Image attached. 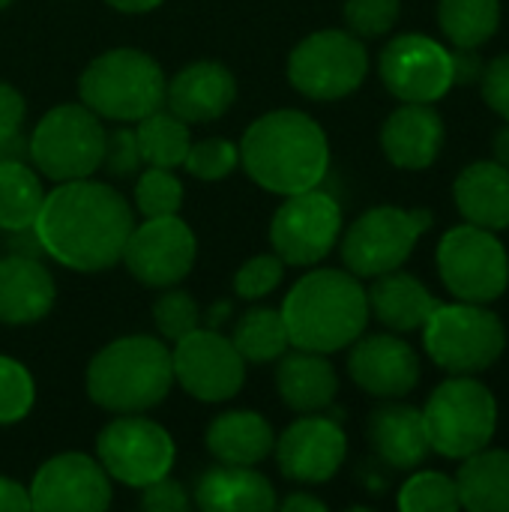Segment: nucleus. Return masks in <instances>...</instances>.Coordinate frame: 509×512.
Returning a JSON list of instances; mask_svg holds the SVG:
<instances>
[{
    "label": "nucleus",
    "instance_id": "39448f33",
    "mask_svg": "<svg viewBox=\"0 0 509 512\" xmlns=\"http://www.w3.org/2000/svg\"><path fill=\"white\" fill-rule=\"evenodd\" d=\"M168 78L162 66L138 48H111L81 72V102L108 120L138 123L165 105Z\"/></svg>",
    "mask_w": 509,
    "mask_h": 512
},
{
    "label": "nucleus",
    "instance_id": "f3484780",
    "mask_svg": "<svg viewBox=\"0 0 509 512\" xmlns=\"http://www.w3.org/2000/svg\"><path fill=\"white\" fill-rule=\"evenodd\" d=\"M30 504L42 512H102L111 507V480L96 459L60 453L36 471Z\"/></svg>",
    "mask_w": 509,
    "mask_h": 512
},
{
    "label": "nucleus",
    "instance_id": "0eeeda50",
    "mask_svg": "<svg viewBox=\"0 0 509 512\" xmlns=\"http://www.w3.org/2000/svg\"><path fill=\"white\" fill-rule=\"evenodd\" d=\"M423 423L432 453L444 459H468L489 447L498 429L495 393L474 375H453L429 396Z\"/></svg>",
    "mask_w": 509,
    "mask_h": 512
},
{
    "label": "nucleus",
    "instance_id": "7ed1b4c3",
    "mask_svg": "<svg viewBox=\"0 0 509 512\" xmlns=\"http://www.w3.org/2000/svg\"><path fill=\"white\" fill-rule=\"evenodd\" d=\"M291 348L333 354L354 345L369 324V300L348 270H315L297 279L282 303Z\"/></svg>",
    "mask_w": 509,
    "mask_h": 512
},
{
    "label": "nucleus",
    "instance_id": "4be33fe9",
    "mask_svg": "<svg viewBox=\"0 0 509 512\" xmlns=\"http://www.w3.org/2000/svg\"><path fill=\"white\" fill-rule=\"evenodd\" d=\"M369 444L375 456L396 471H414L432 453L423 411L402 405L399 399H387V405L372 411Z\"/></svg>",
    "mask_w": 509,
    "mask_h": 512
},
{
    "label": "nucleus",
    "instance_id": "7c9ffc66",
    "mask_svg": "<svg viewBox=\"0 0 509 512\" xmlns=\"http://www.w3.org/2000/svg\"><path fill=\"white\" fill-rule=\"evenodd\" d=\"M135 138H138L141 162H147L150 168H171V171L183 165L192 144L189 123L180 120L174 111H162V108L138 120Z\"/></svg>",
    "mask_w": 509,
    "mask_h": 512
},
{
    "label": "nucleus",
    "instance_id": "49530a36",
    "mask_svg": "<svg viewBox=\"0 0 509 512\" xmlns=\"http://www.w3.org/2000/svg\"><path fill=\"white\" fill-rule=\"evenodd\" d=\"M33 510L30 504V489H24L21 483L0 477V512H27Z\"/></svg>",
    "mask_w": 509,
    "mask_h": 512
},
{
    "label": "nucleus",
    "instance_id": "c85d7f7f",
    "mask_svg": "<svg viewBox=\"0 0 509 512\" xmlns=\"http://www.w3.org/2000/svg\"><path fill=\"white\" fill-rule=\"evenodd\" d=\"M459 504L471 512H509V450H477L456 474Z\"/></svg>",
    "mask_w": 509,
    "mask_h": 512
},
{
    "label": "nucleus",
    "instance_id": "603ef678",
    "mask_svg": "<svg viewBox=\"0 0 509 512\" xmlns=\"http://www.w3.org/2000/svg\"><path fill=\"white\" fill-rule=\"evenodd\" d=\"M9 3H12V0H0V9H6Z\"/></svg>",
    "mask_w": 509,
    "mask_h": 512
},
{
    "label": "nucleus",
    "instance_id": "4468645a",
    "mask_svg": "<svg viewBox=\"0 0 509 512\" xmlns=\"http://www.w3.org/2000/svg\"><path fill=\"white\" fill-rule=\"evenodd\" d=\"M174 381L201 402H228L243 390L246 360L219 330H192L174 342Z\"/></svg>",
    "mask_w": 509,
    "mask_h": 512
},
{
    "label": "nucleus",
    "instance_id": "f704fd0d",
    "mask_svg": "<svg viewBox=\"0 0 509 512\" xmlns=\"http://www.w3.org/2000/svg\"><path fill=\"white\" fill-rule=\"evenodd\" d=\"M135 207L144 219L174 216L183 207V183L171 168H147L135 183Z\"/></svg>",
    "mask_w": 509,
    "mask_h": 512
},
{
    "label": "nucleus",
    "instance_id": "20e7f679",
    "mask_svg": "<svg viewBox=\"0 0 509 512\" xmlns=\"http://www.w3.org/2000/svg\"><path fill=\"white\" fill-rule=\"evenodd\" d=\"M171 384V351L153 336L114 339L87 366V396L111 414H144L165 402Z\"/></svg>",
    "mask_w": 509,
    "mask_h": 512
},
{
    "label": "nucleus",
    "instance_id": "8fccbe9b",
    "mask_svg": "<svg viewBox=\"0 0 509 512\" xmlns=\"http://www.w3.org/2000/svg\"><path fill=\"white\" fill-rule=\"evenodd\" d=\"M105 3H111V6H114V9H120V12L138 15V12H150V9L162 6L165 0H105Z\"/></svg>",
    "mask_w": 509,
    "mask_h": 512
},
{
    "label": "nucleus",
    "instance_id": "5701e85b",
    "mask_svg": "<svg viewBox=\"0 0 509 512\" xmlns=\"http://www.w3.org/2000/svg\"><path fill=\"white\" fill-rule=\"evenodd\" d=\"M57 288L51 273L24 252L0 258V321L9 327L36 324L54 306Z\"/></svg>",
    "mask_w": 509,
    "mask_h": 512
},
{
    "label": "nucleus",
    "instance_id": "9b49d317",
    "mask_svg": "<svg viewBox=\"0 0 509 512\" xmlns=\"http://www.w3.org/2000/svg\"><path fill=\"white\" fill-rule=\"evenodd\" d=\"M369 72V54L351 30L309 33L288 57V81L297 93L333 102L351 96Z\"/></svg>",
    "mask_w": 509,
    "mask_h": 512
},
{
    "label": "nucleus",
    "instance_id": "1a4fd4ad",
    "mask_svg": "<svg viewBox=\"0 0 509 512\" xmlns=\"http://www.w3.org/2000/svg\"><path fill=\"white\" fill-rule=\"evenodd\" d=\"M432 222V210L372 207L345 231L342 261L357 279H375L381 273L399 270Z\"/></svg>",
    "mask_w": 509,
    "mask_h": 512
},
{
    "label": "nucleus",
    "instance_id": "72a5a7b5",
    "mask_svg": "<svg viewBox=\"0 0 509 512\" xmlns=\"http://www.w3.org/2000/svg\"><path fill=\"white\" fill-rule=\"evenodd\" d=\"M399 510L405 512H456L459 489L456 480L438 471H420L399 489Z\"/></svg>",
    "mask_w": 509,
    "mask_h": 512
},
{
    "label": "nucleus",
    "instance_id": "2f4dec72",
    "mask_svg": "<svg viewBox=\"0 0 509 512\" xmlns=\"http://www.w3.org/2000/svg\"><path fill=\"white\" fill-rule=\"evenodd\" d=\"M438 24L456 48H480L501 27V0H438Z\"/></svg>",
    "mask_w": 509,
    "mask_h": 512
},
{
    "label": "nucleus",
    "instance_id": "9d476101",
    "mask_svg": "<svg viewBox=\"0 0 509 512\" xmlns=\"http://www.w3.org/2000/svg\"><path fill=\"white\" fill-rule=\"evenodd\" d=\"M438 273L456 300L489 306L509 288L507 249L489 228H450L438 243Z\"/></svg>",
    "mask_w": 509,
    "mask_h": 512
},
{
    "label": "nucleus",
    "instance_id": "c9c22d12",
    "mask_svg": "<svg viewBox=\"0 0 509 512\" xmlns=\"http://www.w3.org/2000/svg\"><path fill=\"white\" fill-rule=\"evenodd\" d=\"M36 402L33 375L12 357L0 354V426L21 423Z\"/></svg>",
    "mask_w": 509,
    "mask_h": 512
},
{
    "label": "nucleus",
    "instance_id": "cd10ccee",
    "mask_svg": "<svg viewBox=\"0 0 509 512\" xmlns=\"http://www.w3.org/2000/svg\"><path fill=\"white\" fill-rule=\"evenodd\" d=\"M276 447L270 423L255 411H228L207 429V450L225 465H258Z\"/></svg>",
    "mask_w": 509,
    "mask_h": 512
},
{
    "label": "nucleus",
    "instance_id": "ddd939ff",
    "mask_svg": "<svg viewBox=\"0 0 509 512\" xmlns=\"http://www.w3.org/2000/svg\"><path fill=\"white\" fill-rule=\"evenodd\" d=\"M342 234V207L315 189L288 195L270 222V246L291 267H312L330 255Z\"/></svg>",
    "mask_w": 509,
    "mask_h": 512
},
{
    "label": "nucleus",
    "instance_id": "a18cd8bd",
    "mask_svg": "<svg viewBox=\"0 0 509 512\" xmlns=\"http://www.w3.org/2000/svg\"><path fill=\"white\" fill-rule=\"evenodd\" d=\"M450 54H453V84L468 87V84H477L483 78L486 63L477 54V48H456Z\"/></svg>",
    "mask_w": 509,
    "mask_h": 512
},
{
    "label": "nucleus",
    "instance_id": "e433bc0d",
    "mask_svg": "<svg viewBox=\"0 0 509 512\" xmlns=\"http://www.w3.org/2000/svg\"><path fill=\"white\" fill-rule=\"evenodd\" d=\"M186 171L204 183L225 180L240 165V147L228 138H207L198 144H189V153L183 159Z\"/></svg>",
    "mask_w": 509,
    "mask_h": 512
},
{
    "label": "nucleus",
    "instance_id": "473e14b6",
    "mask_svg": "<svg viewBox=\"0 0 509 512\" xmlns=\"http://www.w3.org/2000/svg\"><path fill=\"white\" fill-rule=\"evenodd\" d=\"M234 348L240 351L243 360L249 363H270L279 360L288 348V330L282 321L279 309H267V306H255L249 309L237 324H234V336H231Z\"/></svg>",
    "mask_w": 509,
    "mask_h": 512
},
{
    "label": "nucleus",
    "instance_id": "dca6fc26",
    "mask_svg": "<svg viewBox=\"0 0 509 512\" xmlns=\"http://www.w3.org/2000/svg\"><path fill=\"white\" fill-rule=\"evenodd\" d=\"M195 255H198L195 234L174 213V216L144 219V225H135L120 261L141 285L171 288L189 276V270L195 267Z\"/></svg>",
    "mask_w": 509,
    "mask_h": 512
},
{
    "label": "nucleus",
    "instance_id": "423d86ee",
    "mask_svg": "<svg viewBox=\"0 0 509 512\" xmlns=\"http://www.w3.org/2000/svg\"><path fill=\"white\" fill-rule=\"evenodd\" d=\"M420 330L426 354L447 375H480L507 348L504 321L483 303H438Z\"/></svg>",
    "mask_w": 509,
    "mask_h": 512
},
{
    "label": "nucleus",
    "instance_id": "a19ab883",
    "mask_svg": "<svg viewBox=\"0 0 509 512\" xmlns=\"http://www.w3.org/2000/svg\"><path fill=\"white\" fill-rule=\"evenodd\" d=\"M102 165H108L111 174L123 177V174H135L141 165V150H138V138L135 129H117L111 135H105V156Z\"/></svg>",
    "mask_w": 509,
    "mask_h": 512
},
{
    "label": "nucleus",
    "instance_id": "4c0bfd02",
    "mask_svg": "<svg viewBox=\"0 0 509 512\" xmlns=\"http://www.w3.org/2000/svg\"><path fill=\"white\" fill-rule=\"evenodd\" d=\"M153 324L168 342H177L201 327V309L192 294L171 288L153 303Z\"/></svg>",
    "mask_w": 509,
    "mask_h": 512
},
{
    "label": "nucleus",
    "instance_id": "6ab92c4d",
    "mask_svg": "<svg viewBox=\"0 0 509 512\" xmlns=\"http://www.w3.org/2000/svg\"><path fill=\"white\" fill-rule=\"evenodd\" d=\"M348 375L375 399H405L420 381V357L399 336H360L348 354Z\"/></svg>",
    "mask_w": 509,
    "mask_h": 512
},
{
    "label": "nucleus",
    "instance_id": "3c124183",
    "mask_svg": "<svg viewBox=\"0 0 509 512\" xmlns=\"http://www.w3.org/2000/svg\"><path fill=\"white\" fill-rule=\"evenodd\" d=\"M228 315H231V303H228V300L213 303V306H210V312H207V327H213V330H216Z\"/></svg>",
    "mask_w": 509,
    "mask_h": 512
},
{
    "label": "nucleus",
    "instance_id": "f257e3e1",
    "mask_svg": "<svg viewBox=\"0 0 509 512\" xmlns=\"http://www.w3.org/2000/svg\"><path fill=\"white\" fill-rule=\"evenodd\" d=\"M135 228L132 207L108 183L66 180L42 201L33 234L57 264L78 273H99L123 258Z\"/></svg>",
    "mask_w": 509,
    "mask_h": 512
},
{
    "label": "nucleus",
    "instance_id": "58836bf2",
    "mask_svg": "<svg viewBox=\"0 0 509 512\" xmlns=\"http://www.w3.org/2000/svg\"><path fill=\"white\" fill-rule=\"evenodd\" d=\"M402 0H345V24L360 39H378L396 27Z\"/></svg>",
    "mask_w": 509,
    "mask_h": 512
},
{
    "label": "nucleus",
    "instance_id": "393cba45",
    "mask_svg": "<svg viewBox=\"0 0 509 512\" xmlns=\"http://www.w3.org/2000/svg\"><path fill=\"white\" fill-rule=\"evenodd\" d=\"M276 387L282 402L297 414H318L333 405L339 393L336 369L324 354L315 351H285L276 369Z\"/></svg>",
    "mask_w": 509,
    "mask_h": 512
},
{
    "label": "nucleus",
    "instance_id": "ea45409f",
    "mask_svg": "<svg viewBox=\"0 0 509 512\" xmlns=\"http://www.w3.org/2000/svg\"><path fill=\"white\" fill-rule=\"evenodd\" d=\"M285 276V261L273 255H255L234 273V294L243 300H261L279 288Z\"/></svg>",
    "mask_w": 509,
    "mask_h": 512
},
{
    "label": "nucleus",
    "instance_id": "f8f14e48",
    "mask_svg": "<svg viewBox=\"0 0 509 512\" xmlns=\"http://www.w3.org/2000/svg\"><path fill=\"white\" fill-rule=\"evenodd\" d=\"M96 456L108 477L123 486L144 489L147 483L171 474L177 447L159 423L138 414H120L96 435Z\"/></svg>",
    "mask_w": 509,
    "mask_h": 512
},
{
    "label": "nucleus",
    "instance_id": "c756f323",
    "mask_svg": "<svg viewBox=\"0 0 509 512\" xmlns=\"http://www.w3.org/2000/svg\"><path fill=\"white\" fill-rule=\"evenodd\" d=\"M45 189L21 159H0V231L27 234L42 210Z\"/></svg>",
    "mask_w": 509,
    "mask_h": 512
},
{
    "label": "nucleus",
    "instance_id": "a878e982",
    "mask_svg": "<svg viewBox=\"0 0 509 512\" xmlns=\"http://www.w3.org/2000/svg\"><path fill=\"white\" fill-rule=\"evenodd\" d=\"M453 198L465 222L489 231L509 228V168L495 159L462 168L453 183Z\"/></svg>",
    "mask_w": 509,
    "mask_h": 512
},
{
    "label": "nucleus",
    "instance_id": "bb28decb",
    "mask_svg": "<svg viewBox=\"0 0 509 512\" xmlns=\"http://www.w3.org/2000/svg\"><path fill=\"white\" fill-rule=\"evenodd\" d=\"M366 300L369 315H375L393 333L420 330L438 306L435 294L417 276L399 270L375 276V285L366 291Z\"/></svg>",
    "mask_w": 509,
    "mask_h": 512
},
{
    "label": "nucleus",
    "instance_id": "2eb2a0df",
    "mask_svg": "<svg viewBox=\"0 0 509 512\" xmlns=\"http://www.w3.org/2000/svg\"><path fill=\"white\" fill-rule=\"evenodd\" d=\"M384 87L399 102H438L453 87V54L432 36L402 33L378 60Z\"/></svg>",
    "mask_w": 509,
    "mask_h": 512
},
{
    "label": "nucleus",
    "instance_id": "a211bd4d",
    "mask_svg": "<svg viewBox=\"0 0 509 512\" xmlns=\"http://www.w3.org/2000/svg\"><path fill=\"white\" fill-rule=\"evenodd\" d=\"M273 450H276L279 471L285 480L315 486L339 474L348 456V438L336 420L309 414L291 423Z\"/></svg>",
    "mask_w": 509,
    "mask_h": 512
},
{
    "label": "nucleus",
    "instance_id": "37998d69",
    "mask_svg": "<svg viewBox=\"0 0 509 512\" xmlns=\"http://www.w3.org/2000/svg\"><path fill=\"white\" fill-rule=\"evenodd\" d=\"M483 99L486 105L501 114L504 120L509 123V54H501L495 57L486 69H483Z\"/></svg>",
    "mask_w": 509,
    "mask_h": 512
},
{
    "label": "nucleus",
    "instance_id": "aec40b11",
    "mask_svg": "<svg viewBox=\"0 0 509 512\" xmlns=\"http://www.w3.org/2000/svg\"><path fill=\"white\" fill-rule=\"evenodd\" d=\"M237 99V81L228 66L198 60L180 69L165 87V105L186 123H210L228 114Z\"/></svg>",
    "mask_w": 509,
    "mask_h": 512
},
{
    "label": "nucleus",
    "instance_id": "b1692460",
    "mask_svg": "<svg viewBox=\"0 0 509 512\" xmlns=\"http://www.w3.org/2000/svg\"><path fill=\"white\" fill-rule=\"evenodd\" d=\"M195 504L207 512H270L279 507L273 483L252 465H213L195 483Z\"/></svg>",
    "mask_w": 509,
    "mask_h": 512
},
{
    "label": "nucleus",
    "instance_id": "6e6552de",
    "mask_svg": "<svg viewBox=\"0 0 509 512\" xmlns=\"http://www.w3.org/2000/svg\"><path fill=\"white\" fill-rule=\"evenodd\" d=\"M27 150L42 177L54 183L84 180L102 165L105 126L84 102L57 105L36 123Z\"/></svg>",
    "mask_w": 509,
    "mask_h": 512
},
{
    "label": "nucleus",
    "instance_id": "412c9836",
    "mask_svg": "<svg viewBox=\"0 0 509 512\" xmlns=\"http://www.w3.org/2000/svg\"><path fill=\"white\" fill-rule=\"evenodd\" d=\"M441 147L444 120L429 102H405L381 126V150L396 168L423 171L435 165Z\"/></svg>",
    "mask_w": 509,
    "mask_h": 512
},
{
    "label": "nucleus",
    "instance_id": "de8ad7c7",
    "mask_svg": "<svg viewBox=\"0 0 509 512\" xmlns=\"http://www.w3.org/2000/svg\"><path fill=\"white\" fill-rule=\"evenodd\" d=\"M282 510L285 512H324L327 504L318 501L315 495H306V492H294L282 501Z\"/></svg>",
    "mask_w": 509,
    "mask_h": 512
},
{
    "label": "nucleus",
    "instance_id": "79ce46f5",
    "mask_svg": "<svg viewBox=\"0 0 509 512\" xmlns=\"http://www.w3.org/2000/svg\"><path fill=\"white\" fill-rule=\"evenodd\" d=\"M141 510L147 512H186L189 510V495L183 483L171 480L168 474L147 483L141 489Z\"/></svg>",
    "mask_w": 509,
    "mask_h": 512
},
{
    "label": "nucleus",
    "instance_id": "c03bdc74",
    "mask_svg": "<svg viewBox=\"0 0 509 512\" xmlns=\"http://www.w3.org/2000/svg\"><path fill=\"white\" fill-rule=\"evenodd\" d=\"M21 120H24V96L12 84L0 81V141L15 135L21 129Z\"/></svg>",
    "mask_w": 509,
    "mask_h": 512
},
{
    "label": "nucleus",
    "instance_id": "09e8293b",
    "mask_svg": "<svg viewBox=\"0 0 509 512\" xmlns=\"http://www.w3.org/2000/svg\"><path fill=\"white\" fill-rule=\"evenodd\" d=\"M492 153H495V162H498V165L509 168V123L495 132V138H492Z\"/></svg>",
    "mask_w": 509,
    "mask_h": 512
},
{
    "label": "nucleus",
    "instance_id": "f03ea898",
    "mask_svg": "<svg viewBox=\"0 0 509 512\" xmlns=\"http://www.w3.org/2000/svg\"><path fill=\"white\" fill-rule=\"evenodd\" d=\"M240 162L261 189L288 198L321 186L330 171V141L315 117L279 108L246 129Z\"/></svg>",
    "mask_w": 509,
    "mask_h": 512
}]
</instances>
